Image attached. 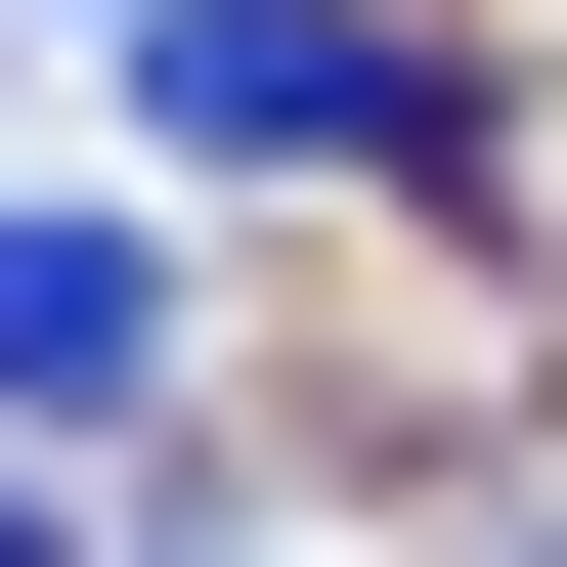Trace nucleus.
<instances>
[{
  "label": "nucleus",
  "mask_w": 567,
  "mask_h": 567,
  "mask_svg": "<svg viewBox=\"0 0 567 567\" xmlns=\"http://www.w3.org/2000/svg\"><path fill=\"white\" fill-rule=\"evenodd\" d=\"M132 393H175V262H132L87 175H0V481H87Z\"/></svg>",
  "instance_id": "f03ea898"
},
{
  "label": "nucleus",
  "mask_w": 567,
  "mask_h": 567,
  "mask_svg": "<svg viewBox=\"0 0 567 567\" xmlns=\"http://www.w3.org/2000/svg\"><path fill=\"white\" fill-rule=\"evenodd\" d=\"M132 132H175V175H393L436 44H393V0H132Z\"/></svg>",
  "instance_id": "f257e3e1"
},
{
  "label": "nucleus",
  "mask_w": 567,
  "mask_h": 567,
  "mask_svg": "<svg viewBox=\"0 0 567 567\" xmlns=\"http://www.w3.org/2000/svg\"><path fill=\"white\" fill-rule=\"evenodd\" d=\"M0 567H44V481H0Z\"/></svg>",
  "instance_id": "7ed1b4c3"
}]
</instances>
